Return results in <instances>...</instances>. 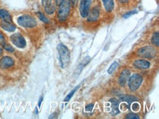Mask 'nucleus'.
Instances as JSON below:
<instances>
[{
    "label": "nucleus",
    "mask_w": 159,
    "mask_h": 119,
    "mask_svg": "<svg viewBox=\"0 0 159 119\" xmlns=\"http://www.w3.org/2000/svg\"><path fill=\"white\" fill-rule=\"evenodd\" d=\"M57 50L59 53V58L61 64V66L62 68L66 67L70 62V52L68 48L64 44L60 43L57 46Z\"/></svg>",
    "instance_id": "1"
},
{
    "label": "nucleus",
    "mask_w": 159,
    "mask_h": 119,
    "mask_svg": "<svg viewBox=\"0 0 159 119\" xmlns=\"http://www.w3.org/2000/svg\"><path fill=\"white\" fill-rule=\"evenodd\" d=\"M17 23L24 28H34L37 26V21L34 17L30 15H23L17 19Z\"/></svg>",
    "instance_id": "2"
},
{
    "label": "nucleus",
    "mask_w": 159,
    "mask_h": 119,
    "mask_svg": "<svg viewBox=\"0 0 159 119\" xmlns=\"http://www.w3.org/2000/svg\"><path fill=\"white\" fill-rule=\"evenodd\" d=\"M70 11V5L68 1H63L59 5L57 16L60 21H65L68 18Z\"/></svg>",
    "instance_id": "3"
},
{
    "label": "nucleus",
    "mask_w": 159,
    "mask_h": 119,
    "mask_svg": "<svg viewBox=\"0 0 159 119\" xmlns=\"http://www.w3.org/2000/svg\"><path fill=\"white\" fill-rule=\"evenodd\" d=\"M137 55L141 58H153L156 56V50L152 46H144L138 50Z\"/></svg>",
    "instance_id": "4"
},
{
    "label": "nucleus",
    "mask_w": 159,
    "mask_h": 119,
    "mask_svg": "<svg viewBox=\"0 0 159 119\" xmlns=\"http://www.w3.org/2000/svg\"><path fill=\"white\" fill-rule=\"evenodd\" d=\"M143 78L139 74H134L128 78V87L132 91H134L140 87Z\"/></svg>",
    "instance_id": "5"
},
{
    "label": "nucleus",
    "mask_w": 159,
    "mask_h": 119,
    "mask_svg": "<svg viewBox=\"0 0 159 119\" xmlns=\"http://www.w3.org/2000/svg\"><path fill=\"white\" fill-rule=\"evenodd\" d=\"M10 40H11L12 43L18 48H24L26 47V40L21 34L19 33L13 34V35H12L11 36Z\"/></svg>",
    "instance_id": "6"
},
{
    "label": "nucleus",
    "mask_w": 159,
    "mask_h": 119,
    "mask_svg": "<svg viewBox=\"0 0 159 119\" xmlns=\"http://www.w3.org/2000/svg\"><path fill=\"white\" fill-rule=\"evenodd\" d=\"M92 0H81L79 5V11L82 18H86L90 10Z\"/></svg>",
    "instance_id": "7"
},
{
    "label": "nucleus",
    "mask_w": 159,
    "mask_h": 119,
    "mask_svg": "<svg viewBox=\"0 0 159 119\" xmlns=\"http://www.w3.org/2000/svg\"><path fill=\"white\" fill-rule=\"evenodd\" d=\"M14 64V60L10 56H4L0 59V68L2 70L8 69Z\"/></svg>",
    "instance_id": "8"
},
{
    "label": "nucleus",
    "mask_w": 159,
    "mask_h": 119,
    "mask_svg": "<svg viewBox=\"0 0 159 119\" xmlns=\"http://www.w3.org/2000/svg\"><path fill=\"white\" fill-rule=\"evenodd\" d=\"M134 65L136 69L139 70H146L148 69L150 66V62L144 59H137L134 62Z\"/></svg>",
    "instance_id": "9"
},
{
    "label": "nucleus",
    "mask_w": 159,
    "mask_h": 119,
    "mask_svg": "<svg viewBox=\"0 0 159 119\" xmlns=\"http://www.w3.org/2000/svg\"><path fill=\"white\" fill-rule=\"evenodd\" d=\"M130 75V72L128 69H125L122 71V72L120 74L119 80H118L120 86H125V85L126 84V82L128 81Z\"/></svg>",
    "instance_id": "10"
},
{
    "label": "nucleus",
    "mask_w": 159,
    "mask_h": 119,
    "mask_svg": "<svg viewBox=\"0 0 159 119\" xmlns=\"http://www.w3.org/2000/svg\"><path fill=\"white\" fill-rule=\"evenodd\" d=\"M100 15L99 9L97 7L92 8L91 11L89 10L88 14H87V19L89 21H95L98 20Z\"/></svg>",
    "instance_id": "11"
},
{
    "label": "nucleus",
    "mask_w": 159,
    "mask_h": 119,
    "mask_svg": "<svg viewBox=\"0 0 159 119\" xmlns=\"http://www.w3.org/2000/svg\"><path fill=\"white\" fill-rule=\"evenodd\" d=\"M110 104H111V116H116L118 113H120V109H119V102L115 99H111L109 100Z\"/></svg>",
    "instance_id": "12"
},
{
    "label": "nucleus",
    "mask_w": 159,
    "mask_h": 119,
    "mask_svg": "<svg viewBox=\"0 0 159 119\" xmlns=\"http://www.w3.org/2000/svg\"><path fill=\"white\" fill-rule=\"evenodd\" d=\"M0 19L5 22H11V23L13 22L11 14L5 9H0Z\"/></svg>",
    "instance_id": "13"
},
{
    "label": "nucleus",
    "mask_w": 159,
    "mask_h": 119,
    "mask_svg": "<svg viewBox=\"0 0 159 119\" xmlns=\"http://www.w3.org/2000/svg\"><path fill=\"white\" fill-rule=\"evenodd\" d=\"M0 26H1V27L4 30L9 32H13L16 29V26L14 25L13 23H11V22L2 21L0 23Z\"/></svg>",
    "instance_id": "14"
},
{
    "label": "nucleus",
    "mask_w": 159,
    "mask_h": 119,
    "mask_svg": "<svg viewBox=\"0 0 159 119\" xmlns=\"http://www.w3.org/2000/svg\"><path fill=\"white\" fill-rule=\"evenodd\" d=\"M104 5L105 10L107 12H111L115 7V4H114V0H102Z\"/></svg>",
    "instance_id": "15"
},
{
    "label": "nucleus",
    "mask_w": 159,
    "mask_h": 119,
    "mask_svg": "<svg viewBox=\"0 0 159 119\" xmlns=\"http://www.w3.org/2000/svg\"><path fill=\"white\" fill-rule=\"evenodd\" d=\"M121 99L124 102H125V103L128 104L129 106L131 104V103H133L134 102L137 101V99H136V97H135V96H130V95L124 96H123V97H121Z\"/></svg>",
    "instance_id": "16"
},
{
    "label": "nucleus",
    "mask_w": 159,
    "mask_h": 119,
    "mask_svg": "<svg viewBox=\"0 0 159 119\" xmlns=\"http://www.w3.org/2000/svg\"><path fill=\"white\" fill-rule=\"evenodd\" d=\"M151 40H152V44H153L154 45H156L158 47V46L159 45V35H158V32H156V33L153 34Z\"/></svg>",
    "instance_id": "17"
},
{
    "label": "nucleus",
    "mask_w": 159,
    "mask_h": 119,
    "mask_svg": "<svg viewBox=\"0 0 159 119\" xmlns=\"http://www.w3.org/2000/svg\"><path fill=\"white\" fill-rule=\"evenodd\" d=\"M44 10L48 15H52V14L54 13V12L56 11V8H55L54 5H51L50 7H48L44 8Z\"/></svg>",
    "instance_id": "18"
},
{
    "label": "nucleus",
    "mask_w": 159,
    "mask_h": 119,
    "mask_svg": "<svg viewBox=\"0 0 159 119\" xmlns=\"http://www.w3.org/2000/svg\"><path fill=\"white\" fill-rule=\"evenodd\" d=\"M79 86H76V88H74V89H73V90H72V91H71L70 92V94H68V96H66V97H65V102H68V101H69V100H70L71 98H72V96H73V94H75V92H76V91H77V89H78V88H79Z\"/></svg>",
    "instance_id": "19"
},
{
    "label": "nucleus",
    "mask_w": 159,
    "mask_h": 119,
    "mask_svg": "<svg viewBox=\"0 0 159 119\" xmlns=\"http://www.w3.org/2000/svg\"><path fill=\"white\" fill-rule=\"evenodd\" d=\"M118 65H119V64H118L117 62H114V63L111 65V66L109 68V70H108V73L111 74L112 72H113L116 69H117Z\"/></svg>",
    "instance_id": "20"
},
{
    "label": "nucleus",
    "mask_w": 159,
    "mask_h": 119,
    "mask_svg": "<svg viewBox=\"0 0 159 119\" xmlns=\"http://www.w3.org/2000/svg\"><path fill=\"white\" fill-rule=\"evenodd\" d=\"M41 4L44 8L50 7L52 5V0H41Z\"/></svg>",
    "instance_id": "21"
},
{
    "label": "nucleus",
    "mask_w": 159,
    "mask_h": 119,
    "mask_svg": "<svg viewBox=\"0 0 159 119\" xmlns=\"http://www.w3.org/2000/svg\"><path fill=\"white\" fill-rule=\"evenodd\" d=\"M38 17H39L40 21L43 22V23H48V22H49V20L48 19V18L46 17V16L44 15V14H43L42 13H38Z\"/></svg>",
    "instance_id": "22"
},
{
    "label": "nucleus",
    "mask_w": 159,
    "mask_h": 119,
    "mask_svg": "<svg viewBox=\"0 0 159 119\" xmlns=\"http://www.w3.org/2000/svg\"><path fill=\"white\" fill-rule=\"evenodd\" d=\"M131 104H132L131 109H132V110H133V111L137 112V111H139V109H140L139 104L137 103V102H134L133 103H131Z\"/></svg>",
    "instance_id": "23"
},
{
    "label": "nucleus",
    "mask_w": 159,
    "mask_h": 119,
    "mask_svg": "<svg viewBox=\"0 0 159 119\" xmlns=\"http://www.w3.org/2000/svg\"><path fill=\"white\" fill-rule=\"evenodd\" d=\"M126 118L128 119H139V116L138 115H136L134 113H128L127 116H126Z\"/></svg>",
    "instance_id": "24"
},
{
    "label": "nucleus",
    "mask_w": 159,
    "mask_h": 119,
    "mask_svg": "<svg viewBox=\"0 0 159 119\" xmlns=\"http://www.w3.org/2000/svg\"><path fill=\"white\" fill-rule=\"evenodd\" d=\"M3 46H4V48H5V49L7 50V51H8V52H10V53H13V52L14 51V48L12 47L11 45H7V44H4L3 45Z\"/></svg>",
    "instance_id": "25"
},
{
    "label": "nucleus",
    "mask_w": 159,
    "mask_h": 119,
    "mask_svg": "<svg viewBox=\"0 0 159 119\" xmlns=\"http://www.w3.org/2000/svg\"><path fill=\"white\" fill-rule=\"evenodd\" d=\"M136 13H137V12L136 11H130V12H128V13H125V15H123V17L125 18V19H128V18H129L130 15H134V14H136Z\"/></svg>",
    "instance_id": "26"
},
{
    "label": "nucleus",
    "mask_w": 159,
    "mask_h": 119,
    "mask_svg": "<svg viewBox=\"0 0 159 119\" xmlns=\"http://www.w3.org/2000/svg\"><path fill=\"white\" fill-rule=\"evenodd\" d=\"M68 2L70 5L74 6V7H76L79 3V0H68Z\"/></svg>",
    "instance_id": "27"
},
{
    "label": "nucleus",
    "mask_w": 159,
    "mask_h": 119,
    "mask_svg": "<svg viewBox=\"0 0 159 119\" xmlns=\"http://www.w3.org/2000/svg\"><path fill=\"white\" fill-rule=\"evenodd\" d=\"M5 43V37H4V36H3L2 34L0 33V44L3 45Z\"/></svg>",
    "instance_id": "28"
},
{
    "label": "nucleus",
    "mask_w": 159,
    "mask_h": 119,
    "mask_svg": "<svg viewBox=\"0 0 159 119\" xmlns=\"http://www.w3.org/2000/svg\"><path fill=\"white\" fill-rule=\"evenodd\" d=\"M93 107H94V104H88V105L86 106V108H85V109H86V111H91L93 109Z\"/></svg>",
    "instance_id": "29"
},
{
    "label": "nucleus",
    "mask_w": 159,
    "mask_h": 119,
    "mask_svg": "<svg viewBox=\"0 0 159 119\" xmlns=\"http://www.w3.org/2000/svg\"><path fill=\"white\" fill-rule=\"evenodd\" d=\"M63 1H64V0H55V2H56V4L57 5H60Z\"/></svg>",
    "instance_id": "30"
},
{
    "label": "nucleus",
    "mask_w": 159,
    "mask_h": 119,
    "mask_svg": "<svg viewBox=\"0 0 159 119\" xmlns=\"http://www.w3.org/2000/svg\"><path fill=\"white\" fill-rule=\"evenodd\" d=\"M128 1H129V0H119V2H121V3H123V4H125V3H127V2H128Z\"/></svg>",
    "instance_id": "31"
},
{
    "label": "nucleus",
    "mask_w": 159,
    "mask_h": 119,
    "mask_svg": "<svg viewBox=\"0 0 159 119\" xmlns=\"http://www.w3.org/2000/svg\"><path fill=\"white\" fill-rule=\"evenodd\" d=\"M42 101H43V96H40V100H39V102H38V106H39V107H40V104H41Z\"/></svg>",
    "instance_id": "32"
},
{
    "label": "nucleus",
    "mask_w": 159,
    "mask_h": 119,
    "mask_svg": "<svg viewBox=\"0 0 159 119\" xmlns=\"http://www.w3.org/2000/svg\"><path fill=\"white\" fill-rule=\"evenodd\" d=\"M2 53H3V50H2V48L0 47V56L2 55Z\"/></svg>",
    "instance_id": "33"
}]
</instances>
